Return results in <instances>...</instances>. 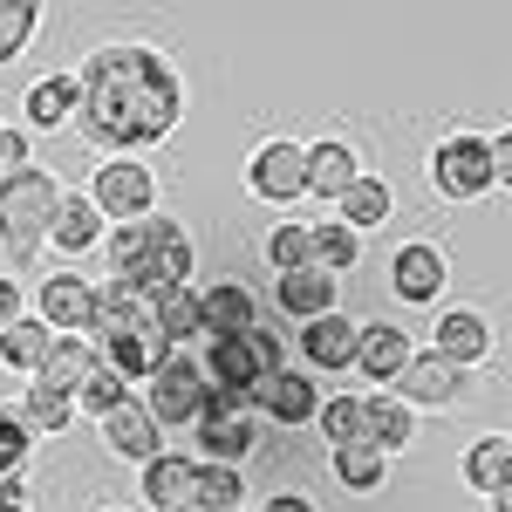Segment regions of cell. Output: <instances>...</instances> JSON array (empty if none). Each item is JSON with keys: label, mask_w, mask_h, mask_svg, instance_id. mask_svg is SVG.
<instances>
[{"label": "cell", "mask_w": 512, "mask_h": 512, "mask_svg": "<svg viewBox=\"0 0 512 512\" xmlns=\"http://www.w3.org/2000/svg\"><path fill=\"white\" fill-rule=\"evenodd\" d=\"M205 396H212V383H205V369H198V355H185V349H171L144 376V417L158 424V431H178V424H198V410H205Z\"/></svg>", "instance_id": "cell-4"}, {"label": "cell", "mask_w": 512, "mask_h": 512, "mask_svg": "<svg viewBox=\"0 0 512 512\" xmlns=\"http://www.w3.org/2000/svg\"><path fill=\"white\" fill-rule=\"evenodd\" d=\"M267 267H274V274H301V267H315V260H308V226H301V219H287V226L267 233Z\"/></svg>", "instance_id": "cell-38"}, {"label": "cell", "mask_w": 512, "mask_h": 512, "mask_svg": "<svg viewBox=\"0 0 512 512\" xmlns=\"http://www.w3.org/2000/svg\"><path fill=\"white\" fill-rule=\"evenodd\" d=\"M410 328H396V321H362L355 328V369L376 383V390H390L396 376L410 369Z\"/></svg>", "instance_id": "cell-14"}, {"label": "cell", "mask_w": 512, "mask_h": 512, "mask_svg": "<svg viewBox=\"0 0 512 512\" xmlns=\"http://www.w3.org/2000/svg\"><path fill=\"white\" fill-rule=\"evenodd\" d=\"M48 342H55V335H48L35 315H21V321H7V328H0V362H7L14 376H35L41 355H48Z\"/></svg>", "instance_id": "cell-30"}, {"label": "cell", "mask_w": 512, "mask_h": 512, "mask_svg": "<svg viewBox=\"0 0 512 512\" xmlns=\"http://www.w3.org/2000/svg\"><path fill=\"white\" fill-rule=\"evenodd\" d=\"M465 485L485 492L492 506H506V499H512V437L506 431L478 437L472 451H465Z\"/></svg>", "instance_id": "cell-23"}, {"label": "cell", "mask_w": 512, "mask_h": 512, "mask_svg": "<svg viewBox=\"0 0 512 512\" xmlns=\"http://www.w3.org/2000/svg\"><path fill=\"white\" fill-rule=\"evenodd\" d=\"M315 424L335 451H342V444H362V396H321Z\"/></svg>", "instance_id": "cell-36"}, {"label": "cell", "mask_w": 512, "mask_h": 512, "mask_svg": "<svg viewBox=\"0 0 512 512\" xmlns=\"http://www.w3.org/2000/svg\"><path fill=\"white\" fill-rule=\"evenodd\" d=\"M355 328H362V321H349V315H315V321H301V355H308V369H321V376H342V369H355Z\"/></svg>", "instance_id": "cell-17"}, {"label": "cell", "mask_w": 512, "mask_h": 512, "mask_svg": "<svg viewBox=\"0 0 512 512\" xmlns=\"http://www.w3.org/2000/svg\"><path fill=\"white\" fill-rule=\"evenodd\" d=\"M390 287H396V301H410V308H431L437 294L451 287V260H444V246H437V239H410V246H396Z\"/></svg>", "instance_id": "cell-11"}, {"label": "cell", "mask_w": 512, "mask_h": 512, "mask_svg": "<svg viewBox=\"0 0 512 512\" xmlns=\"http://www.w3.org/2000/svg\"><path fill=\"white\" fill-rule=\"evenodd\" d=\"M185 123V76L151 41H110L76 69V130L103 158H137Z\"/></svg>", "instance_id": "cell-1"}, {"label": "cell", "mask_w": 512, "mask_h": 512, "mask_svg": "<svg viewBox=\"0 0 512 512\" xmlns=\"http://www.w3.org/2000/svg\"><path fill=\"white\" fill-rule=\"evenodd\" d=\"M89 362H96V355H89L82 335H55L48 355H41V369H35V383H41V390H55V396H76V383H82Z\"/></svg>", "instance_id": "cell-29"}, {"label": "cell", "mask_w": 512, "mask_h": 512, "mask_svg": "<svg viewBox=\"0 0 512 512\" xmlns=\"http://www.w3.org/2000/svg\"><path fill=\"white\" fill-rule=\"evenodd\" d=\"M308 260H315V274H349L355 260H362V239L349 226H308Z\"/></svg>", "instance_id": "cell-32"}, {"label": "cell", "mask_w": 512, "mask_h": 512, "mask_svg": "<svg viewBox=\"0 0 512 512\" xmlns=\"http://www.w3.org/2000/svg\"><path fill=\"white\" fill-rule=\"evenodd\" d=\"M21 110H28V130H62V123H76V69L41 76Z\"/></svg>", "instance_id": "cell-26"}, {"label": "cell", "mask_w": 512, "mask_h": 512, "mask_svg": "<svg viewBox=\"0 0 512 512\" xmlns=\"http://www.w3.org/2000/svg\"><path fill=\"white\" fill-rule=\"evenodd\" d=\"M431 185L444 198H458V205H472V198L499 192L506 178H499V164H492V144H485L478 130H458V137H444L431 151Z\"/></svg>", "instance_id": "cell-7"}, {"label": "cell", "mask_w": 512, "mask_h": 512, "mask_svg": "<svg viewBox=\"0 0 512 512\" xmlns=\"http://www.w3.org/2000/svg\"><path fill=\"white\" fill-rule=\"evenodd\" d=\"M28 451H35V437H28V424H21V410H14V403H0V478L21 472V465H28Z\"/></svg>", "instance_id": "cell-39"}, {"label": "cell", "mask_w": 512, "mask_h": 512, "mask_svg": "<svg viewBox=\"0 0 512 512\" xmlns=\"http://www.w3.org/2000/svg\"><path fill=\"white\" fill-rule=\"evenodd\" d=\"M260 512H315V499H301V492H280V499H267Z\"/></svg>", "instance_id": "cell-42"}, {"label": "cell", "mask_w": 512, "mask_h": 512, "mask_svg": "<svg viewBox=\"0 0 512 512\" xmlns=\"http://www.w3.org/2000/svg\"><path fill=\"white\" fill-rule=\"evenodd\" d=\"M192 472H198V458H192V451H158L151 465H137L144 506H151V512H178L185 499H192Z\"/></svg>", "instance_id": "cell-20"}, {"label": "cell", "mask_w": 512, "mask_h": 512, "mask_svg": "<svg viewBox=\"0 0 512 512\" xmlns=\"http://www.w3.org/2000/svg\"><path fill=\"white\" fill-rule=\"evenodd\" d=\"M246 192L260 198V205H294V198H308L301 144H294V137H267V144L246 158Z\"/></svg>", "instance_id": "cell-9"}, {"label": "cell", "mask_w": 512, "mask_h": 512, "mask_svg": "<svg viewBox=\"0 0 512 512\" xmlns=\"http://www.w3.org/2000/svg\"><path fill=\"white\" fill-rule=\"evenodd\" d=\"M178 512H198V506H178Z\"/></svg>", "instance_id": "cell-44"}, {"label": "cell", "mask_w": 512, "mask_h": 512, "mask_svg": "<svg viewBox=\"0 0 512 512\" xmlns=\"http://www.w3.org/2000/svg\"><path fill=\"white\" fill-rule=\"evenodd\" d=\"M410 437H417V410H410V403H403L396 390L362 396V444H376L383 458H396Z\"/></svg>", "instance_id": "cell-19"}, {"label": "cell", "mask_w": 512, "mask_h": 512, "mask_svg": "<svg viewBox=\"0 0 512 512\" xmlns=\"http://www.w3.org/2000/svg\"><path fill=\"white\" fill-rule=\"evenodd\" d=\"M192 267H198L192 233H185L178 219L151 212V219H144V267H137V294L151 301V294H164V287H192Z\"/></svg>", "instance_id": "cell-8"}, {"label": "cell", "mask_w": 512, "mask_h": 512, "mask_svg": "<svg viewBox=\"0 0 512 512\" xmlns=\"http://www.w3.org/2000/svg\"><path fill=\"white\" fill-rule=\"evenodd\" d=\"M48 239H55L62 253H96V246H103V212L82 192H62L55 198V219H48Z\"/></svg>", "instance_id": "cell-24"}, {"label": "cell", "mask_w": 512, "mask_h": 512, "mask_svg": "<svg viewBox=\"0 0 512 512\" xmlns=\"http://www.w3.org/2000/svg\"><path fill=\"white\" fill-rule=\"evenodd\" d=\"M198 369H205V383L212 390H233V396H253L280 362V342L267 328H246V335H205V355H198Z\"/></svg>", "instance_id": "cell-3"}, {"label": "cell", "mask_w": 512, "mask_h": 512, "mask_svg": "<svg viewBox=\"0 0 512 512\" xmlns=\"http://www.w3.org/2000/svg\"><path fill=\"white\" fill-rule=\"evenodd\" d=\"M89 205L103 212V226H137L158 212V171L144 158H103L89 171Z\"/></svg>", "instance_id": "cell-5"}, {"label": "cell", "mask_w": 512, "mask_h": 512, "mask_svg": "<svg viewBox=\"0 0 512 512\" xmlns=\"http://www.w3.org/2000/svg\"><path fill=\"white\" fill-rule=\"evenodd\" d=\"M383 478H390V458H383L376 444H342V451H335V485H349V492H383Z\"/></svg>", "instance_id": "cell-33"}, {"label": "cell", "mask_w": 512, "mask_h": 512, "mask_svg": "<svg viewBox=\"0 0 512 512\" xmlns=\"http://www.w3.org/2000/svg\"><path fill=\"white\" fill-rule=\"evenodd\" d=\"M55 198H62V178L55 171H14V178H0V246L14 253V260H35L41 239H48V219H55Z\"/></svg>", "instance_id": "cell-2"}, {"label": "cell", "mask_w": 512, "mask_h": 512, "mask_svg": "<svg viewBox=\"0 0 512 512\" xmlns=\"http://www.w3.org/2000/svg\"><path fill=\"white\" fill-rule=\"evenodd\" d=\"M198 315H205V335H246V328H260V301L239 280H212V287H198Z\"/></svg>", "instance_id": "cell-22"}, {"label": "cell", "mask_w": 512, "mask_h": 512, "mask_svg": "<svg viewBox=\"0 0 512 512\" xmlns=\"http://www.w3.org/2000/svg\"><path fill=\"white\" fill-rule=\"evenodd\" d=\"M151 328H158L171 349H185V342H205L198 287H164V294H151Z\"/></svg>", "instance_id": "cell-25"}, {"label": "cell", "mask_w": 512, "mask_h": 512, "mask_svg": "<svg viewBox=\"0 0 512 512\" xmlns=\"http://www.w3.org/2000/svg\"><path fill=\"white\" fill-rule=\"evenodd\" d=\"M396 396H403L410 410H451V403L465 396V376H458L451 362H437V355H410V369L396 376Z\"/></svg>", "instance_id": "cell-16"}, {"label": "cell", "mask_w": 512, "mask_h": 512, "mask_svg": "<svg viewBox=\"0 0 512 512\" xmlns=\"http://www.w3.org/2000/svg\"><path fill=\"white\" fill-rule=\"evenodd\" d=\"M35 28H41V7H35V0H0V69L35 41Z\"/></svg>", "instance_id": "cell-37"}, {"label": "cell", "mask_w": 512, "mask_h": 512, "mask_svg": "<svg viewBox=\"0 0 512 512\" xmlns=\"http://www.w3.org/2000/svg\"><path fill=\"white\" fill-rule=\"evenodd\" d=\"M239 499H246V478H239L233 465H198V472H192V499H185V506H198V512H239Z\"/></svg>", "instance_id": "cell-31"}, {"label": "cell", "mask_w": 512, "mask_h": 512, "mask_svg": "<svg viewBox=\"0 0 512 512\" xmlns=\"http://www.w3.org/2000/svg\"><path fill=\"white\" fill-rule=\"evenodd\" d=\"M7 321H21V280L0 274V328H7Z\"/></svg>", "instance_id": "cell-41"}, {"label": "cell", "mask_w": 512, "mask_h": 512, "mask_svg": "<svg viewBox=\"0 0 512 512\" xmlns=\"http://www.w3.org/2000/svg\"><path fill=\"white\" fill-rule=\"evenodd\" d=\"M14 171H28V130L0 123V178H14Z\"/></svg>", "instance_id": "cell-40"}, {"label": "cell", "mask_w": 512, "mask_h": 512, "mask_svg": "<svg viewBox=\"0 0 512 512\" xmlns=\"http://www.w3.org/2000/svg\"><path fill=\"white\" fill-rule=\"evenodd\" d=\"M335 205H342V219H335V226H349V233L362 239V226H383V219L396 212V192L376 178V171H362V178H355V185L335 198Z\"/></svg>", "instance_id": "cell-28"}, {"label": "cell", "mask_w": 512, "mask_h": 512, "mask_svg": "<svg viewBox=\"0 0 512 512\" xmlns=\"http://www.w3.org/2000/svg\"><path fill=\"white\" fill-rule=\"evenodd\" d=\"M89 355H96L103 369H117L123 383H144L164 355H171V342H164L151 321H137V328H123V335H110V342H89Z\"/></svg>", "instance_id": "cell-15"}, {"label": "cell", "mask_w": 512, "mask_h": 512, "mask_svg": "<svg viewBox=\"0 0 512 512\" xmlns=\"http://www.w3.org/2000/svg\"><path fill=\"white\" fill-rule=\"evenodd\" d=\"M123 396H130V383H123L117 369H103V362H89L69 403H76V417H110V410H117Z\"/></svg>", "instance_id": "cell-34"}, {"label": "cell", "mask_w": 512, "mask_h": 512, "mask_svg": "<svg viewBox=\"0 0 512 512\" xmlns=\"http://www.w3.org/2000/svg\"><path fill=\"white\" fill-rule=\"evenodd\" d=\"M274 301H280V315H294V321L335 315V280L315 274V267H301V274H280V280H274Z\"/></svg>", "instance_id": "cell-27"}, {"label": "cell", "mask_w": 512, "mask_h": 512, "mask_svg": "<svg viewBox=\"0 0 512 512\" xmlns=\"http://www.w3.org/2000/svg\"><path fill=\"white\" fill-rule=\"evenodd\" d=\"M0 512H28V506H7V499H0Z\"/></svg>", "instance_id": "cell-43"}, {"label": "cell", "mask_w": 512, "mask_h": 512, "mask_svg": "<svg viewBox=\"0 0 512 512\" xmlns=\"http://www.w3.org/2000/svg\"><path fill=\"white\" fill-rule=\"evenodd\" d=\"M301 171H308V198H342L355 178H362V164H355V144H342V137L301 144Z\"/></svg>", "instance_id": "cell-18"}, {"label": "cell", "mask_w": 512, "mask_h": 512, "mask_svg": "<svg viewBox=\"0 0 512 512\" xmlns=\"http://www.w3.org/2000/svg\"><path fill=\"white\" fill-rule=\"evenodd\" d=\"M96 315V280L76 274V267H62V274H48L35 287V321L48 335H82Z\"/></svg>", "instance_id": "cell-10"}, {"label": "cell", "mask_w": 512, "mask_h": 512, "mask_svg": "<svg viewBox=\"0 0 512 512\" xmlns=\"http://www.w3.org/2000/svg\"><path fill=\"white\" fill-rule=\"evenodd\" d=\"M198 465H233L253 451V437H260V417H253V396H233V390H212L205 396V410H198Z\"/></svg>", "instance_id": "cell-6"}, {"label": "cell", "mask_w": 512, "mask_h": 512, "mask_svg": "<svg viewBox=\"0 0 512 512\" xmlns=\"http://www.w3.org/2000/svg\"><path fill=\"white\" fill-rule=\"evenodd\" d=\"M96 424H103V444H110L117 458H130V465H151V458L164 451L158 424L144 417V403H137V396H123L117 410H110V417H96Z\"/></svg>", "instance_id": "cell-21"}, {"label": "cell", "mask_w": 512, "mask_h": 512, "mask_svg": "<svg viewBox=\"0 0 512 512\" xmlns=\"http://www.w3.org/2000/svg\"><path fill=\"white\" fill-rule=\"evenodd\" d=\"M14 410H21L28 437H41V431L55 437V431H69V424H76V403H69V396H55V390H41V383H28V396H21Z\"/></svg>", "instance_id": "cell-35"}, {"label": "cell", "mask_w": 512, "mask_h": 512, "mask_svg": "<svg viewBox=\"0 0 512 512\" xmlns=\"http://www.w3.org/2000/svg\"><path fill=\"white\" fill-rule=\"evenodd\" d=\"M274 417V424H287V431H301V424H315L321 410V383L308 376V369H274L260 390H253V417Z\"/></svg>", "instance_id": "cell-13"}, {"label": "cell", "mask_w": 512, "mask_h": 512, "mask_svg": "<svg viewBox=\"0 0 512 512\" xmlns=\"http://www.w3.org/2000/svg\"><path fill=\"white\" fill-rule=\"evenodd\" d=\"M431 355H437V362H451L458 376L478 369V362L492 355V321L478 315V308H444L437 328H431Z\"/></svg>", "instance_id": "cell-12"}]
</instances>
